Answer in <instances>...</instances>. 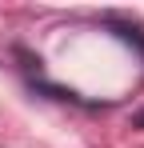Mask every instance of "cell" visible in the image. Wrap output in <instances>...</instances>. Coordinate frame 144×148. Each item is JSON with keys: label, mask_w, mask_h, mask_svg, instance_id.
Segmentation results:
<instances>
[{"label": "cell", "mask_w": 144, "mask_h": 148, "mask_svg": "<svg viewBox=\"0 0 144 148\" xmlns=\"http://www.w3.org/2000/svg\"><path fill=\"white\" fill-rule=\"evenodd\" d=\"M108 24L116 28V36H120V40H128V44H136V48L144 52V36H140V28H132V24H124V20H108Z\"/></svg>", "instance_id": "obj_1"}, {"label": "cell", "mask_w": 144, "mask_h": 148, "mask_svg": "<svg viewBox=\"0 0 144 148\" xmlns=\"http://www.w3.org/2000/svg\"><path fill=\"white\" fill-rule=\"evenodd\" d=\"M140 128H144V116H140Z\"/></svg>", "instance_id": "obj_2"}]
</instances>
